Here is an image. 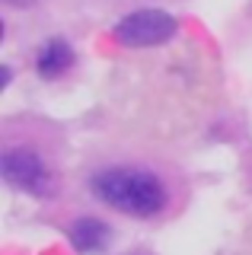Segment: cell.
<instances>
[{
	"mask_svg": "<svg viewBox=\"0 0 252 255\" xmlns=\"http://www.w3.org/2000/svg\"><path fill=\"white\" fill-rule=\"evenodd\" d=\"M93 195L131 217H153L166 207V188L144 169H102L93 175Z\"/></svg>",
	"mask_w": 252,
	"mask_h": 255,
	"instance_id": "cell-1",
	"label": "cell"
},
{
	"mask_svg": "<svg viewBox=\"0 0 252 255\" xmlns=\"http://www.w3.org/2000/svg\"><path fill=\"white\" fill-rule=\"evenodd\" d=\"M176 32V19L163 10H137L125 16L115 26V38L131 48H147V45H163Z\"/></svg>",
	"mask_w": 252,
	"mask_h": 255,
	"instance_id": "cell-2",
	"label": "cell"
},
{
	"mask_svg": "<svg viewBox=\"0 0 252 255\" xmlns=\"http://www.w3.org/2000/svg\"><path fill=\"white\" fill-rule=\"evenodd\" d=\"M3 179L10 182L13 188H22L29 195H45L48 191V169L45 163L38 159V153L26 147H16V150H6L3 153Z\"/></svg>",
	"mask_w": 252,
	"mask_h": 255,
	"instance_id": "cell-3",
	"label": "cell"
},
{
	"mask_svg": "<svg viewBox=\"0 0 252 255\" xmlns=\"http://www.w3.org/2000/svg\"><path fill=\"white\" fill-rule=\"evenodd\" d=\"M70 64H74V51H70V45L64 42V38H51V42L42 45L35 67H38V74H42V77L51 80V77H61Z\"/></svg>",
	"mask_w": 252,
	"mask_h": 255,
	"instance_id": "cell-4",
	"label": "cell"
},
{
	"mask_svg": "<svg viewBox=\"0 0 252 255\" xmlns=\"http://www.w3.org/2000/svg\"><path fill=\"white\" fill-rule=\"evenodd\" d=\"M70 239H74L77 252L93 255V252L106 249V243H109V227H106L102 220H96V217H83V220L74 223V230H70Z\"/></svg>",
	"mask_w": 252,
	"mask_h": 255,
	"instance_id": "cell-5",
	"label": "cell"
},
{
	"mask_svg": "<svg viewBox=\"0 0 252 255\" xmlns=\"http://www.w3.org/2000/svg\"><path fill=\"white\" fill-rule=\"evenodd\" d=\"M6 3H13V6H29V3H35V0H6Z\"/></svg>",
	"mask_w": 252,
	"mask_h": 255,
	"instance_id": "cell-6",
	"label": "cell"
}]
</instances>
